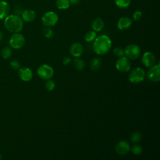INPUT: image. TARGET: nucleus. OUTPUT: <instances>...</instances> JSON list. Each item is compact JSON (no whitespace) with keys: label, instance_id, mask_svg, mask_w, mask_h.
<instances>
[{"label":"nucleus","instance_id":"obj_1","mask_svg":"<svg viewBox=\"0 0 160 160\" xmlns=\"http://www.w3.org/2000/svg\"><path fill=\"white\" fill-rule=\"evenodd\" d=\"M112 42L109 36L102 34L96 37L93 41L92 49L94 52L98 55L107 54L111 48Z\"/></svg>","mask_w":160,"mask_h":160},{"label":"nucleus","instance_id":"obj_2","mask_svg":"<svg viewBox=\"0 0 160 160\" xmlns=\"http://www.w3.org/2000/svg\"><path fill=\"white\" fill-rule=\"evenodd\" d=\"M4 24L6 29L12 33L19 32L24 25V22L21 17L16 14L8 15L4 21Z\"/></svg>","mask_w":160,"mask_h":160},{"label":"nucleus","instance_id":"obj_3","mask_svg":"<svg viewBox=\"0 0 160 160\" xmlns=\"http://www.w3.org/2000/svg\"><path fill=\"white\" fill-rule=\"evenodd\" d=\"M145 78V71L141 68H136L132 69L128 74V79L131 83L137 84L143 81Z\"/></svg>","mask_w":160,"mask_h":160},{"label":"nucleus","instance_id":"obj_4","mask_svg":"<svg viewBox=\"0 0 160 160\" xmlns=\"http://www.w3.org/2000/svg\"><path fill=\"white\" fill-rule=\"evenodd\" d=\"M58 21V14L52 11L45 12L41 18V22L42 24L46 27H52L57 24Z\"/></svg>","mask_w":160,"mask_h":160},{"label":"nucleus","instance_id":"obj_5","mask_svg":"<svg viewBox=\"0 0 160 160\" xmlns=\"http://www.w3.org/2000/svg\"><path fill=\"white\" fill-rule=\"evenodd\" d=\"M124 49L125 56L129 59H136L139 57L141 54L140 47L135 44H130L128 45Z\"/></svg>","mask_w":160,"mask_h":160},{"label":"nucleus","instance_id":"obj_6","mask_svg":"<svg viewBox=\"0 0 160 160\" xmlns=\"http://www.w3.org/2000/svg\"><path fill=\"white\" fill-rule=\"evenodd\" d=\"M37 74L42 79L48 80L51 79L54 74V69L48 64H43L37 69Z\"/></svg>","mask_w":160,"mask_h":160},{"label":"nucleus","instance_id":"obj_7","mask_svg":"<svg viewBox=\"0 0 160 160\" xmlns=\"http://www.w3.org/2000/svg\"><path fill=\"white\" fill-rule=\"evenodd\" d=\"M9 45L13 49H19L23 47L25 44V38L24 36L19 33L16 32L14 33L9 39Z\"/></svg>","mask_w":160,"mask_h":160},{"label":"nucleus","instance_id":"obj_8","mask_svg":"<svg viewBox=\"0 0 160 160\" xmlns=\"http://www.w3.org/2000/svg\"><path fill=\"white\" fill-rule=\"evenodd\" d=\"M131 66L130 60L126 56L119 58L116 62V68L118 71L121 72H128Z\"/></svg>","mask_w":160,"mask_h":160},{"label":"nucleus","instance_id":"obj_9","mask_svg":"<svg viewBox=\"0 0 160 160\" xmlns=\"http://www.w3.org/2000/svg\"><path fill=\"white\" fill-rule=\"evenodd\" d=\"M148 78L149 81L157 82L160 80V65L154 64L151 66L148 71Z\"/></svg>","mask_w":160,"mask_h":160},{"label":"nucleus","instance_id":"obj_10","mask_svg":"<svg viewBox=\"0 0 160 160\" xmlns=\"http://www.w3.org/2000/svg\"><path fill=\"white\" fill-rule=\"evenodd\" d=\"M130 149V145L129 142L126 141H120L115 146L116 152L121 156L126 155L129 153Z\"/></svg>","mask_w":160,"mask_h":160},{"label":"nucleus","instance_id":"obj_11","mask_svg":"<svg viewBox=\"0 0 160 160\" xmlns=\"http://www.w3.org/2000/svg\"><path fill=\"white\" fill-rule=\"evenodd\" d=\"M141 62L146 68H150L155 64L156 57L151 52H145L141 57Z\"/></svg>","mask_w":160,"mask_h":160},{"label":"nucleus","instance_id":"obj_12","mask_svg":"<svg viewBox=\"0 0 160 160\" xmlns=\"http://www.w3.org/2000/svg\"><path fill=\"white\" fill-rule=\"evenodd\" d=\"M18 76L22 81L28 82L32 78V72L30 68L28 67H22L19 68L18 71Z\"/></svg>","mask_w":160,"mask_h":160},{"label":"nucleus","instance_id":"obj_13","mask_svg":"<svg viewBox=\"0 0 160 160\" xmlns=\"http://www.w3.org/2000/svg\"><path fill=\"white\" fill-rule=\"evenodd\" d=\"M84 48L79 42H74L71 44L69 48V52L71 56L75 58H79L83 53Z\"/></svg>","mask_w":160,"mask_h":160},{"label":"nucleus","instance_id":"obj_14","mask_svg":"<svg viewBox=\"0 0 160 160\" xmlns=\"http://www.w3.org/2000/svg\"><path fill=\"white\" fill-rule=\"evenodd\" d=\"M132 21L129 17H121L118 21L117 27L121 31H125L128 29L132 25Z\"/></svg>","mask_w":160,"mask_h":160},{"label":"nucleus","instance_id":"obj_15","mask_svg":"<svg viewBox=\"0 0 160 160\" xmlns=\"http://www.w3.org/2000/svg\"><path fill=\"white\" fill-rule=\"evenodd\" d=\"M36 12L34 10L27 9L22 11L21 14V18L23 21L26 22H32L36 18Z\"/></svg>","mask_w":160,"mask_h":160},{"label":"nucleus","instance_id":"obj_16","mask_svg":"<svg viewBox=\"0 0 160 160\" xmlns=\"http://www.w3.org/2000/svg\"><path fill=\"white\" fill-rule=\"evenodd\" d=\"M10 6L9 4L4 1H0V19L5 18L9 14Z\"/></svg>","mask_w":160,"mask_h":160},{"label":"nucleus","instance_id":"obj_17","mask_svg":"<svg viewBox=\"0 0 160 160\" xmlns=\"http://www.w3.org/2000/svg\"><path fill=\"white\" fill-rule=\"evenodd\" d=\"M104 26V22L103 20L100 18H97L94 19L91 24V27L93 31L95 32H99L101 31Z\"/></svg>","mask_w":160,"mask_h":160},{"label":"nucleus","instance_id":"obj_18","mask_svg":"<svg viewBox=\"0 0 160 160\" xmlns=\"http://www.w3.org/2000/svg\"><path fill=\"white\" fill-rule=\"evenodd\" d=\"M102 64L101 59L99 58H93L90 62V68L92 71L98 70Z\"/></svg>","mask_w":160,"mask_h":160},{"label":"nucleus","instance_id":"obj_19","mask_svg":"<svg viewBox=\"0 0 160 160\" xmlns=\"http://www.w3.org/2000/svg\"><path fill=\"white\" fill-rule=\"evenodd\" d=\"M73 66L78 71H82L85 68V62L82 59L76 58L73 61Z\"/></svg>","mask_w":160,"mask_h":160},{"label":"nucleus","instance_id":"obj_20","mask_svg":"<svg viewBox=\"0 0 160 160\" xmlns=\"http://www.w3.org/2000/svg\"><path fill=\"white\" fill-rule=\"evenodd\" d=\"M70 4L71 3L69 0H57L56 1V6L58 8L61 10L68 9Z\"/></svg>","mask_w":160,"mask_h":160},{"label":"nucleus","instance_id":"obj_21","mask_svg":"<svg viewBox=\"0 0 160 160\" xmlns=\"http://www.w3.org/2000/svg\"><path fill=\"white\" fill-rule=\"evenodd\" d=\"M142 138V135L141 134V132H138V131H134L133 132L131 135H130V140L131 141V142H132L133 144H136L139 142Z\"/></svg>","mask_w":160,"mask_h":160},{"label":"nucleus","instance_id":"obj_22","mask_svg":"<svg viewBox=\"0 0 160 160\" xmlns=\"http://www.w3.org/2000/svg\"><path fill=\"white\" fill-rule=\"evenodd\" d=\"M96 38V32L94 31L91 30L86 32V34H85L84 39L87 42H91L94 41Z\"/></svg>","mask_w":160,"mask_h":160},{"label":"nucleus","instance_id":"obj_23","mask_svg":"<svg viewBox=\"0 0 160 160\" xmlns=\"http://www.w3.org/2000/svg\"><path fill=\"white\" fill-rule=\"evenodd\" d=\"M116 5L122 9L127 8L131 4V0H114Z\"/></svg>","mask_w":160,"mask_h":160},{"label":"nucleus","instance_id":"obj_24","mask_svg":"<svg viewBox=\"0 0 160 160\" xmlns=\"http://www.w3.org/2000/svg\"><path fill=\"white\" fill-rule=\"evenodd\" d=\"M1 56L2 57L5 59H7L8 58H9L11 56V54H12V50L11 49L9 48V47H5L4 48L2 51H1Z\"/></svg>","mask_w":160,"mask_h":160},{"label":"nucleus","instance_id":"obj_25","mask_svg":"<svg viewBox=\"0 0 160 160\" xmlns=\"http://www.w3.org/2000/svg\"><path fill=\"white\" fill-rule=\"evenodd\" d=\"M131 151V152L134 154V155H139L140 154L142 151V148L141 146H140L139 144H134L132 147L130 149Z\"/></svg>","mask_w":160,"mask_h":160},{"label":"nucleus","instance_id":"obj_26","mask_svg":"<svg viewBox=\"0 0 160 160\" xmlns=\"http://www.w3.org/2000/svg\"><path fill=\"white\" fill-rule=\"evenodd\" d=\"M42 32L44 37H46L48 39H51L54 36V32L49 27H46L44 29H43Z\"/></svg>","mask_w":160,"mask_h":160},{"label":"nucleus","instance_id":"obj_27","mask_svg":"<svg viewBox=\"0 0 160 160\" xmlns=\"http://www.w3.org/2000/svg\"><path fill=\"white\" fill-rule=\"evenodd\" d=\"M113 54H114V56H116V57H118V58L125 56L124 49L121 47L115 48L113 50Z\"/></svg>","mask_w":160,"mask_h":160},{"label":"nucleus","instance_id":"obj_28","mask_svg":"<svg viewBox=\"0 0 160 160\" xmlns=\"http://www.w3.org/2000/svg\"><path fill=\"white\" fill-rule=\"evenodd\" d=\"M45 86H46V88L48 91H51L55 88L56 83L53 80H51V79H49L47 80V81L46 82V84H45Z\"/></svg>","mask_w":160,"mask_h":160},{"label":"nucleus","instance_id":"obj_29","mask_svg":"<svg viewBox=\"0 0 160 160\" xmlns=\"http://www.w3.org/2000/svg\"><path fill=\"white\" fill-rule=\"evenodd\" d=\"M142 16V13L141 11H136L134 12L133 14H132V18L134 21H139L141 19Z\"/></svg>","mask_w":160,"mask_h":160},{"label":"nucleus","instance_id":"obj_30","mask_svg":"<svg viewBox=\"0 0 160 160\" xmlns=\"http://www.w3.org/2000/svg\"><path fill=\"white\" fill-rule=\"evenodd\" d=\"M9 66L13 69H18L20 68V64H19V61H18L16 59L11 61L9 63Z\"/></svg>","mask_w":160,"mask_h":160},{"label":"nucleus","instance_id":"obj_31","mask_svg":"<svg viewBox=\"0 0 160 160\" xmlns=\"http://www.w3.org/2000/svg\"><path fill=\"white\" fill-rule=\"evenodd\" d=\"M14 14H16V15H20L22 14V7L20 6V5H16L15 7H14Z\"/></svg>","mask_w":160,"mask_h":160},{"label":"nucleus","instance_id":"obj_32","mask_svg":"<svg viewBox=\"0 0 160 160\" xmlns=\"http://www.w3.org/2000/svg\"><path fill=\"white\" fill-rule=\"evenodd\" d=\"M71 58L69 57H68V56H66L64 58H63L62 59V64L64 65H67L70 62H71Z\"/></svg>","mask_w":160,"mask_h":160},{"label":"nucleus","instance_id":"obj_33","mask_svg":"<svg viewBox=\"0 0 160 160\" xmlns=\"http://www.w3.org/2000/svg\"><path fill=\"white\" fill-rule=\"evenodd\" d=\"M69 1H70V3L73 5L78 4L79 2L80 1V0H69Z\"/></svg>","mask_w":160,"mask_h":160},{"label":"nucleus","instance_id":"obj_34","mask_svg":"<svg viewBox=\"0 0 160 160\" xmlns=\"http://www.w3.org/2000/svg\"><path fill=\"white\" fill-rule=\"evenodd\" d=\"M2 38V33H1V32L0 31V41L1 40Z\"/></svg>","mask_w":160,"mask_h":160},{"label":"nucleus","instance_id":"obj_35","mask_svg":"<svg viewBox=\"0 0 160 160\" xmlns=\"http://www.w3.org/2000/svg\"><path fill=\"white\" fill-rule=\"evenodd\" d=\"M1 158H2V156H1V154H0V159H1Z\"/></svg>","mask_w":160,"mask_h":160}]
</instances>
